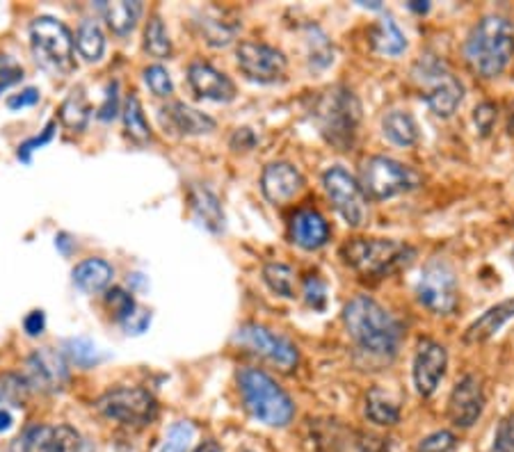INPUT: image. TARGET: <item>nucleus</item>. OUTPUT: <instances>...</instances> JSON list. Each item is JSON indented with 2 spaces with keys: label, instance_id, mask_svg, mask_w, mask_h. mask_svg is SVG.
Segmentation results:
<instances>
[{
  "label": "nucleus",
  "instance_id": "6ab92c4d",
  "mask_svg": "<svg viewBox=\"0 0 514 452\" xmlns=\"http://www.w3.org/2000/svg\"><path fill=\"white\" fill-rule=\"evenodd\" d=\"M188 81L190 85H193V90L197 91V96H202V99L215 101V103H229V101L236 99V85L231 82L229 76L213 69L211 64H190Z\"/></svg>",
  "mask_w": 514,
  "mask_h": 452
},
{
  "label": "nucleus",
  "instance_id": "603ef678",
  "mask_svg": "<svg viewBox=\"0 0 514 452\" xmlns=\"http://www.w3.org/2000/svg\"><path fill=\"white\" fill-rule=\"evenodd\" d=\"M409 10H414V12H418V14H425V12L430 10V5H421V3H409Z\"/></svg>",
  "mask_w": 514,
  "mask_h": 452
},
{
  "label": "nucleus",
  "instance_id": "6e6d98bb",
  "mask_svg": "<svg viewBox=\"0 0 514 452\" xmlns=\"http://www.w3.org/2000/svg\"><path fill=\"white\" fill-rule=\"evenodd\" d=\"M245 452H250V450H245Z\"/></svg>",
  "mask_w": 514,
  "mask_h": 452
},
{
  "label": "nucleus",
  "instance_id": "ea45409f",
  "mask_svg": "<svg viewBox=\"0 0 514 452\" xmlns=\"http://www.w3.org/2000/svg\"><path fill=\"white\" fill-rule=\"evenodd\" d=\"M309 55H311V64L318 69L334 63L332 46H329V42H327V37L320 30H318V37H313V34L309 37Z\"/></svg>",
  "mask_w": 514,
  "mask_h": 452
},
{
  "label": "nucleus",
  "instance_id": "72a5a7b5",
  "mask_svg": "<svg viewBox=\"0 0 514 452\" xmlns=\"http://www.w3.org/2000/svg\"><path fill=\"white\" fill-rule=\"evenodd\" d=\"M195 441V425L188 420H178L167 429L163 450L160 452H188Z\"/></svg>",
  "mask_w": 514,
  "mask_h": 452
},
{
  "label": "nucleus",
  "instance_id": "09e8293b",
  "mask_svg": "<svg viewBox=\"0 0 514 452\" xmlns=\"http://www.w3.org/2000/svg\"><path fill=\"white\" fill-rule=\"evenodd\" d=\"M43 327H46V315H43V311H33V313L25 315L24 329L28 336H39V333L43 332Z\"/></svg>",
  "mask_w": 514,
  "mask_h": 452
},
{
  "label": "nucleus",
  "instance_id": "f704fd0d",
  "mask_svg": "<svg viewBox=\"0 0 514 452\" xmlns=\"http://www.w3.org/2000/svg\"><path fill=\"white\" fill-rule=\"evenodd\" d=\"M30 386L25 384L24 377L16 375H3L0 377V402H7V405L21 407L28 395Z\"/></svg>",
  "mask_w": 514,
  "mask_h": 452
},
{
  "label": "nucleus",
  "instance_id": "bb28decb",
  "mask_svg": "<svg viewBox=\"0 0 514 452\" xmlns=\"http://www.w3.org/2000/svg\"><path fill=\"white\" fill-rule=\"evenodd\" d=\"M103 19L108 21L112 33L128 34L130 30L138 25L139 14H142V5L139 3H130V0H119V3H101L99 5Z\"/></svg>",
  "mask_w": 514,
  "mask_h": 452
},
{
  "label": "nucleus",
  "instance_id": "c756f323",
  "mask_svg": "<svg viewBox=\"0 0 514 452\" xmlns=\"http://www.w3.org/2000/svg\"><path fill=\"white\" fill-rule=\"evenodd\" d=\"M263 281L268 284V288L277 295L286 297V300H293L295 297V286H298V279H295V270L284 263H268L263 267Z\"/></svg>",
  "mask_w": 514,
  "mask_h": 452
},
{
  "label": "nucleus",
  "instance_id": "c9c22d12",
  "mask_svg": "<svg viewBox=\"0 0 514 452\" xmlns=\"http://www.w3.org/2000/svg\"><path fill=\"white\" fill-rule=\"evenodd\" d=\"M106 302H108V306H110L112 315H115V318L119 320L121 324H124L126 320H130L135 313H138V304H135L133 295H130V293H126L124 288H112V291L108 293Z\"/></svg>",
  "mask_w": 514,
  "mask_h": 452
},
{
  "label": "nucleus",
  "instance_id": "ddd939ff",
  "mask_svg": "<svg viewBox=\"0 0 514 452\" xmlns=\"http://www.w3.org/2000/svg\"><path fill=\"white\" fill-rule=\"evenodd\" d=\"M233 341L250 350V352L270 359L281 370H290L300 361L298 348L290 343L289 338L279 336V333L270 332V329L261 327V324H243L236 332V336H233Z\"/></svg>",
  "mask_w": 514,
  "mask_h": 452
},
{
  "label": "nucleus",
  "instance_id": "37998d69",
  "mask_svg": "<svg viewBox=\"0 0 514 452\" xmlns=\"http://www.w3.org/2000/svg\"><path fill=\"white\" fill-rule=\"evenodd\" d=\"M491 452H514V416H505L499 423Z\"/></svg>",
  "mask_w": 514,
  "mask_h": 452
},
{
  "label": "nucleus",
  "instance_id": "1a4fd4ad",
  "mask_svg": "<svg viewBox=\"0 0 514 452\" xmlns=\"http://www.w3.org/2000/svg\"><path fill=\"white\" fill-rule=\"evenodd\" d=\"M97 409L106 418L117 420L128 428H145L158 416V402L147 389L138 386H121L103 393L97 400Z\"/></svg>",
  "mask_w": 514,
  "mask_h": 452
},
{
  "label": "nucleus",
  "instance_id": "f3484780",
  "mask_svg": "<svg viewBox=\"0 0 514 452\" xmlns=\"http://www.w3.org/2000/svg\"><path fill=\"white\" fill-rule=\"evenodd\" d=\"M25 384L39 393H58L69 381V368L62 354L55 350L43 348L37 350L33 357L25 361Z\"/></svg>",
  "mask_w": 514,
  "mask_h": 452
},
{
  "label": "nucleus",
  "instance_id": "4be33fe9",
  "mask_svg": "<svg viewBox=\"0 0 514 452\" xmlns=\"http://www.w3.org/2000/svg\"><path fill=\"white\" fill-rule=\"evenodd\" d=\"M290 238L302 249H320L329 240V224L318 210H298L290 222Z\"/></svg>",
  "mask_w": 514,
  "mask_h": 452
},
{
  "label": "nucleus",
  "instance_id": "79ce46f5",
  "mask_svg": "<svg viewBox=\"0 0 514 452\" xmlns=\"http://www.w3.org/2000/svg\"><path fill=\"white\" fill-rule=\"evenodd\" d=\"M304 300H307V304L311 306V309L316 311H322L327 304V286L322 284L320 276H309L307 281H304Z\"/></svg>",
  "mask_w": 514,
  "mask_h": 452
},
{
  "label": "nucleus",
  "instance_id": "f257e3e1",
  "mask_svg": "<svg viewBox=\"0 0 514 452\" xmlns=\"http://www.w3.org/2000/svg\"><path fill=\"white\" fill-rule=\"evenodd\" d=\"M343 322L361 352L377 359H391L398 354L405 336L403 324L373 297L359 295L347 302L343 309Z\"/></svg>",
  "mask_w": 514,
  "mask_h": 452
},
{
  "label": "nucleus",
  "instance_id": "20e7f679",
  "mask_svg": "<svg viewBox=\"0 0 514 452\" xmlns=\"http://www.w3.org/2000/svg\"><path fill=\"white\" fill-rule=\"evenodd\" d=\"M341 258L364 279L398 274L416 258V249L389 238H352L341 247Z\"/></svg>",
  "mask_w": 514,
  "mask_h": 452
},
{
  "label": "nucleus",
  "instance_id": "7c9ffc66",
  "mask_svg": "<svg viewBox=\"0 0 514 452\" xmlns=\"http://www.w3.org/2000/svg\"><path fill=\"white\" fill-rule=\"evenodd\" d=\"M193 204L195 210H197L199 217L204 219L211 231H220L222 229V222H224V213H222V206L217 201V197L213 192L204 190V188H197L193 192Z\"/></svg>",
  "mask_w": 514,
  "mask_h": 452
},
{
  "label": "nucleus",
  "instance_id": "aec40b11",
  "mask_svg": "<svg viewBox=\"0 0 514 452\" xmlns=\"http://www.w3.org/2000/svg\"><path fill=\"white\" fill-rule=\"evenodd\" d=\"M160 121L165 129L178 135H206L215 130V121L199 110L186 103H169L160 110Z\"/></svg>",
  "mask_w": 514,
  "mask_h": 452
},
{
  "label": "nucleus",
  "instance_id": "b1692460",
  "mask_svg": "<svg viewBox=\"0 0 514 452\" xmlns=\"http://www.w3.org/2000/svg\"><path fill=\"white\" fill-rule=\"evenodd\" d=\"M112 265L103 258H87L78 263L73 270V284L85 293H101L110 286L112 281Z\"/></svg>",
  "mask_w": 514,
  "mask_h": 452
},
{
  "label": "nucleus",
  "instance_id": "a878e982",
  "mask_svg": "<svg viewBox=\"0 0 514 452\" xmlns=\"http://www.w3.org/2000/svg\"><path fill=\"white\" fill-rule=\"evenodd\" d=\"M366 418L380 428H391L400 423V407L386 390L370 389L366 395Z\"/></svg>",
  "mask_w": 514,
  "mask_h": 452
},
{
  "label": "nucleus",
  "instance_id": "864d4df0",
  "mask_svg": "<svg viewBox=\"0 0 514 452\" xmlns=\"http://www.w3.org/2000/svg\"><path fill=\"white\" fill-rule=\"evenodd\" d=\"M509 133H514V105H512V112H509V124H508Z\"/></svg>",
  "mask_w": 514,
  "mask_h": 452
},
{
  "label": "nucleus",
  "instance_id": "4468645a",
  "mask_svg": "<svg viewBox=\"0 0 514 452\" xmlns=\"http://www.w3.org/2000/svg\"><path fill=\"white\" fill-rule=\"evenodd\" d=\"M236 60L241 72L250 81L261 82V85L281 81L286 76V69H289L284 53L261 42H243L236 48Z\"/></svg>",
  "mask_w": 514,
  "mask_h": 452
},
{
  "label": "nucleus",
  "instance_id": "c85d7f7f",
  "mask_svg": "<svg viewBox=\"0 0 514 452\" xmlns=\"http://www.w3.org/2000/svg\"><path fill=\"white\" fill-rule=\"evenodd\" d=\"M76 48L87 63H99L106 53V37L94 21H82L76 33Z\"/></svg>",
  "mask_w": 514,
  "mask_h": 452
},
{
  "label": "nucleus",
  "instance_id": "3c124183",
  "mask_svg": "<svg viewBox=\"0 0 514 452\" xmlns=\"http://www.w3.org/2000/svg\"><path fill=\"white\" fill-rule=\"evenodd\" d=\"M195 452H220V447H217V443L208 441V443H204V446H199Z\"/></svg>",
  "mask_w": 514,
  "mask_h": 452
},
{
  "label": "nucleus",
  "instance_id": "39448f33",
  "mask_svg": "<svg viewBox=\"0 0 514 452\" xmlns=\"http://www.w3.org/2000/svg\"><path fill=\"white\" fill-rule=\"evenodd\" d=\"M238 386L245 407L256 420L270 428H286L295 416V405L281 386L256 368L238 372Z\"/></svg>",
  "mask_w": 514,
  "mask_h": 452
},
{
  "label": "nucleus",
  "instance_id": "c03bdc74",
  "mask_svg": "<svg viewBox=\"0 0 514 452\" xmlns=\"http://www.w3.org/2000/svg\"><path fill=\"white\" fill-rule=\"evenodd\" d=\"M24 78V67L10 55H0V91L16 85Z\"/></svg>",
  "mask_w": 514,
  "mask_h": 452
},
{
  "label": "nucleus",
  "instance_id": "f03ea898",
  "mask_svg": "<svg viewBox=\"0 0 514 452\" xmlns=\"http://www.w3.org/2000/svg\"><path fill=\"white\" fill-rule=\"evenodd\" d=\"M514 58V28L505 16L487 14L464 42V60L476 76L491 81L508 72Z\"/></svg>",
  "mask_w": 514,
  "mask_h": 452
},
{
  "label": "nucleus",
  "instance_id": "473e14b6",
  "mask_svg": "<svg viewBox=\"0 0 514 452\" xmlns=\"http://www.w3.org/2000/svg\"><path fill=\"white\" fill-rule=\"evenodd\" d=\"M145 48L154 58H167L169 53H172V42H169L167 30H165L163 21H160L158 16H154V19L147 24Z\"/></svg>",
  "mask_w": 514,
  "mask_h": 452
},
{
  "label": "nucleus",
  "instance_id": "e433bc0d",
  "mask_svg": "<svg viewBox=\"0 0 514 452\" xmlns=\"http://www.w3.org/2000/svg\"><path fill=\"white\" fill-rule=\"evenodd\" d=\"M67 354L73 363L90 368L97 361V345L91 343L90 338H71V341H67Z\"/></svg>",
  "mask_w": 514,
  "mask_h": 452
},
{
  "label": "nucleus",
  "instance_id": "0eeeda50",
  "mask_svg": "<svg viewBox=\"0 0 514 452\" xmlns=\"http://www.w3.org/2000/svg\"><path fill=\"white\" fill-rule=\"evenodd\" d=\"M30 46H33L34 60L43 69L53 73H67L73 69V34L69 33L62 21L53 16H39L30 25Z\"/></svg>",
  "mask_w": 514,
  "mask_h": 452
},
{
  "label": "nucleus",
  "instance_id": "9b49d317",
  "mask_svg": "<svg viewBox=\"0 0 514 452\" xmlns=\"http://www.w3.org/2000/svg\"><path fill=\"white\" fill-rule=\"evenodd\" d=\"M416 300L418 304L437 315H448L455 311L460 302V288L457 276L446 261H430L424 267L416 281Z\"/></svg>",
  "mask_w": 514,
  "mask_h": 452
},
{
  "label": "nucleus",
  "instance_id": "f8f14e48",
  "mask_svg": "<svg viewBox=\"0 0 514 452\" xmlns=\"http://www.w3.org/2000/svg\"><path fill=\"white\" fill-rule=\"evenodd\" d=\"M10 452H91L90 443L69 425H30L12 441Z\"/></svg>",
  "mask_w": 514,
  "mask_h": 452
},
{
  "label": "nucleus",
  "instance_id": "6e6552de",
  "mask_svg": "<svg viewBox=\"0 0 514 452\" xmlns=\"http://www.w3.org/2000/svg\"><path fill=\"white\" fill-rule=\"evenodd\" d=\"M421 186V177L403 162L386 156H373L361 167V188L373 199H391Z\"/></svg>",
  "mask_w": 514,
  "mask_h": 452
},
{
  "label": "nucleus",
  "instance_id": "de8ad7c7",
  "mask_svg": "<svg viewBox=\"0 0 514 452\" xmlns=\"http://www.w3.org/2000/svg\"><path fill=\"white\" fill-rule=\"evenodd\" d=\"M39 101V91L34 87H28L21 94H14L7 99V108L10 110H19V108H28V105H34Z\"/></svg>",
  "mask_w": 514,
  "mask_h": 452
},
{
  "label": "nucleus",
  "instance_id": "9d476101",
  "mask_svg": "<svg viewBox=\"0 0 514 452\" xmlns=\"http://www.w3.org/2000/svg\"><path fill=\"white\" fill-rule=\"evenodd\" d=\"M322 186L327 197L334 204L337 213L347 222V226H364L368 222V197L361 183L343 167H329L322 174Z\"/></svg>",
  "mask_w": 514,
  "mask_h": 452
},
{
  "label": "nucleus",
  "instance_id": "423d86ee",
  "mask_svg": "<svg viewBox=\"0 0 514 452\" xmlns=\"http://www.w3.org/2000/svg\"><path fill=\"white\" fill-rule=\"evenodd\" d=\"M430 112L439 120H451L464 101V85L437 55H421L412 72Z\"/></svg>",
  "mask_w": 514,
  "mask_h": 452
},
{
  "label": "nucleus",
  "instance_id": "412c9836",
  "mask_svg": "<svg viewBox=\"0 0 514 452\" xmlns=\"http://www.w3.org/2000/svg\"><path fill=\"white\" fill-rule=\"evenodd\" d=\"M509 320H514V297L499 302V304H494L491 309H487L481 318L473 320V322L466 327L462 341H464L466 345L485 343V341L494 338Z\"/></svg>",
  "mask_w": 514,
  "mask_h": 452
},
{
  "label": "nucleus",
  "instance_id": "2eb2a0df",
  "mask_svg": "<svg viewBox=\"0 0 514 452\" xmlns=\"http://www.w3.org/2000/svg\"><path fill=\"white\" fill-rule=\"evenodd\" d=\"M448 352L442 343L433 338L418 341L416 354H414V386L421 398H430L437 393L439 384L446 377Z\"/></svg>",
  "mask_w": 514,
  "mask_h": 452
},
{
  "label": "nucleus",
  "instance_id": "58836bf2",
  "mask_svg": "<svg viewBox=\"0 0 514 452\" xmlns=\"http://www.w3.org/2000/svg\"><path fill=\"white\" fill-rule=\"evenodd\" d=\"M145 82L156 96H169L174 90L167 69L160 67V64H151V67L145 69Z\"/></svg>",
  "mask_w": 514,
  "mask_h": 452
},
{
  "label": "nucleus",
  "instance_id": "a18cd8bd",
  "mask_svg": "<svg viewBox=\"0 0 514 452\" xmlns=\"http://www.w3.org/2000/svg\"><path fill=\"white\" fill-rule=\"evenodd\" d=\"M53 130H55V124H53V121H51V124L46 126V129H43L42 135H37V138H33V139H28V142L21 144L19 151H16V156H19V160L28 165V162H30V153L37 151V149H42L43 144H49L51 139H53Z\"/></svg>",
  "mask_w": 514,
  "mask_h": 452
},
{
  "label": "nucleus",
  "instance_id": "393cba45",
  "mask_svg": "<svg viewBox=\"0 0 514 452\" xmlns=\"http://www.w3.org/2000/svg\"><path fill=\"white\" fill-rule=\"evenodd\" d=\"M370 43L380 55H389V58H398L407 51V37H405V33L391 16H382L377 21L373 34H370Z\"/></svg>",
  "mask_w": 514,
  "mask_h": 452
},
{
  "label": "nucleus",
  "instance_id": "a19ab883",
  "mask_svg": "<svg viewBox=\"0 0 514 452\" xmlns=\"http://www.w3.org/2000/svg\"><path fill=\"white\" fill-rule=\"evenodd\" d=\"M496 120H499V105L491 103V101H482L481 105H476L473 110V124L481 130V135H490L494 130Z\"/></svg>",
  "mask_w": 514,
  "mask_h": 452
},
{
  "label": "nucleus",
  "instance_id": "5701e85b",
  "mask_svg": "<svg viewBox=\"0 0 514 452\" xmlns=\"http://www.w3.org/2000/svg\"><path fill=\"white\" fill-rule=\"evenodd\" d=\"M382 133H385V138L391 144L405 149L414 147L418 142V138H421L416 120L409 112H405V110H391V112H386L385 120H382Z\"/></svg>",
  "mask_w": 514,
  "mask_h": 452
},
{
  "label": "nucleus",
  "instance_id": "a211bd4d",
  "mask_svg": "<svg viewBox=\"0 0 514 452\" xmlns=\"http://www.w3.org/2000/svg\"><path fill=\"white\" fill-rule=\"evenodd\" d=\"M304 188L302 174L290 162H270L261 177V190L270 204H289Z\"/></svg>",
  "mask_w": 514,
  "mask_h": 452
},
{
  "label": "nucleus",
  "instance_id": "dca6fc26",
  "mask_svg": "<svg viewBox=\"0 0 514 452\" xmlns=\"http://www.w3.org/2000/svg\"><path fill=\"white\" fill-rule=\"evenodd\" d=\"M485 411V390L476 375H464L448 398V418L455 428L469 429L478 423Z\"/></svg>",
  "mask_w": 514,
  "mask_h": 452
},
{
  "label": "nucleus",
  "instance_id": "5fc2aeb1",
  "mask_svg": "<svg viewBox=\"0 0 514 452\" xmlns=\"http://www.w3.org/2000/svg\"><path fill=\"white\" fill-rule=\"evenodd\" d=\"M512 261H514V254H512Z\"/></svg>",
  "mask_w": 514,
  "mask_h": 452
},
{
  "label": "nucleus",
  "instance_id": "cd10ccee",
  "mask_svg": "<svg viewBox=\"0 0 514 452\" xmlns=\"http://www.w3.org/2000/svg\"><path fill=\"white\" fill-rule=\"evenodd\" d=\"M90 103H87L85 91L78 87L71 94L64 99L62 108H60V121L64 124V129H69L71 133H81L87 129V121H90Z\"/></svg>",
  "mask_w": 514,
  "mask_h": 452
},
{
  "label": "nucleus",
  "instance_id": "49530a36",
  "mask_svg": "<svg viewBox=\"0 0 514 452\" xmlns=\"http://www.w3.org/2000/svg\"><path fill=\"white\" fill-rule=\"evenodd\" d=\"M117 90H119V85H117V82H110V87H108L106 101H103V105L99 108V120L110 121L117 117V112H119V108H117V101H119V96H117Z\"/></svg>",
  "mask_w": 514,
  "mask_h": 452
},
{
  "label": "nucleus",
  "instance_id": "8fccbe9b",
  "mask_svg": "<svg viewBox=\"0 0 514 452\" xmlns=\"http://www.w3.org/2000/svg\"><path fill=\"white\" fill-rule=\"evenodd\" d=\"M12 428V416L0 409V432H7Z\"/></svg>",
  "mask_w": 514,
  "mask_h": 452
},
{
  "label": "nucleus",
  "instance_id": "2f4dec72",
  "mask_svg": "<svg viewBox=\"0 0 514 452\" xmlns=\"http://www.w3.org/2000/svg\"><path fill=\"white\" fill-rule=\"evenodd\" d=\"M124 124H126V133H128L135 142L145 144L151 139V129L149 124H147V117L145 112H142V105H139L138 96H128V99H126Z\"/></svg>",
  "mask_w": 514,
  "mask_h": 452
},
{
  "label": "nucleus",
  "instance_id": "7ed1b4c3",
  "mask_svg": "<svg viewBox=\"0 0 514 452\" xmlns=\"http://www.w3.org/2000/svg\"><path fill=\"white\" fill-rule=\"evenodd\" d=\"M313 121L322 138L338 151L355 147L361 121V105L355 91L337 85L325 90L313 101Z\"/></svg>",
  "mask_w": 514,
  "mask_h": 452
},
{
  "label": "nucleus",
  "instance_id": "4c0bfd02",
  "mask_svg": "<svg viewBox=\"0 0 514 452\" xmlns=\"http://www.w3.org/2000/svg\"><path fill=\"white\" fill-rule=\"evenodd\" d=\"M457 437L448 429H439V432L428 434L425 438H421L416 450L418 452H452L457 447Z\"/></svg>",
  "mask_w": 514,
  "mask_h": 452
}]
</instances>
